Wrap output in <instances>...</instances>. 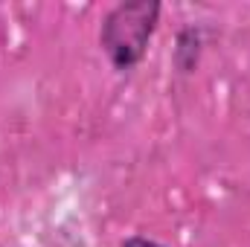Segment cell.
<instances>
[{"mask_svg": "<svg viewBox=\"0 0 250 247\" xmlns=\"http://www.w3.org/2000/svg\"><path fill=\"white\" fill-rule=\"evenodd\" d=\"M163 6L157 0H123L102 18L99 47L117 73H131L146 59Z\"/></svg>", "mask_w": 250, "mask_h": 247, "instance_id": "6da1fadb", "label": "cell"}, {"mask_svg": "<svg viewBox=\"0 0 250 247\" xmlns=\"http://www.w3.org/2000/svg\"><path fill=\"white\" fill-rule=\"evenodd\" d=\"M201 47V35H198V29H184L181 32V38H178V50H175V64L184 70V73H189L195 64H198V50Z\"/></svg>", "mask_w": 250, "mask_h": 247, "instance_id": "7a4b0ae2", "label": "cell"}, {"mask_svg": "<svg viewBox=\"0 0 250 247\" xmlns=\"http://www.w3.org/2000/svg\"><path fill=\"white\" fill-rule=\"evenodd\" d=\"M120 247H166V245H160L154 239H146V236H128Z\"/></svg>", "mask_w": 250, "mask_h": 247, "instance_id": "3957f363", "label": "cell"}]
</instances>
